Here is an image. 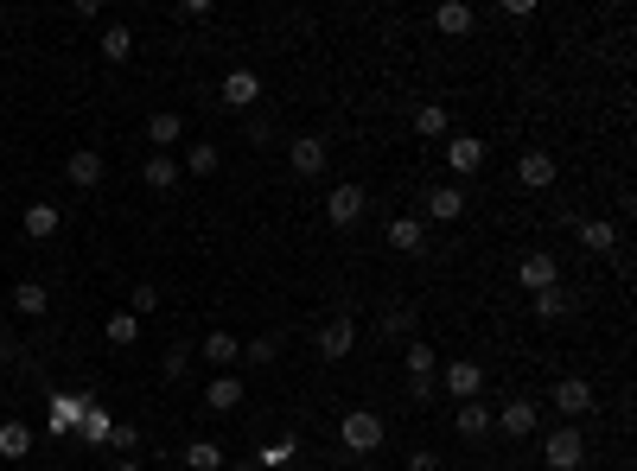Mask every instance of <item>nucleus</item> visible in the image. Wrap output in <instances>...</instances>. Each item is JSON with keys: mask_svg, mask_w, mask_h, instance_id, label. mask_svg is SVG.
Returning a JSON list of instances; mask_svg holds the SVG:
<instances>
[{"mask_svg": "<svg viewBox=\"0 0 637 471\" xmlns=\"http://www.w3.org/2000/svg\"><path fill=\"white\" fill-rule=\"evenodd\" d=\"M32 452V427L26 421H0V459H26Z\"/></svg>", "mask_w": 637, "mask_h": 471, "instance_id": "nucleus-27", "label": "nucleus"}, {"mask_svg": "<svg viewBox=\"0 0 637 471\" xmlns=\"http://www.w3.org/2000/svg\"><path fill=\"white\" fill-rule=\"evenodd\" d=\"M383 440H389V427H383V414H370V408H351L338 421V446L344 452H376Z\"/></svg>", "mask_w": 637, "mask_h": 471, "instance_id": "nucleus-1", "label": "nucleus"}, {"mask_svg": "<svg viewBox=\"0 0 637 471\" xmlns=\"http://www.w3.org/2000/svg\"><path fill=\"white\" fill-rule=\"evenodd\" d=\"M172 20H185V26H192V20H211V0H179V7H172Z\"/></svg>", "mask_w": 637, "mask_h": 471, "instance_id": "nucleus-40", "label": "nucleus"}, {"mask_svg": "<svg viewBox=\"0 0 637 471\" xmlns=\"http://www.w3.org/2000/svg\"><path fill=\"white\" fill-rule=\"evenodd\" d=\"M198 357L211 363V370H223V376H230L236 363H243V338H236V331H211V338L198 344Z\"/></svg>", "mask_w": 637, "mask_h": 471, "instance_id": "nucleus-13", "label": "nucleus"}, {"mask_svg": "<svg viewBox=\"0 0 637 471\" xmlns=\"http://www.w3.org/2000/svg\"><path fill=\"white\" fill-rule=\"evenodd\" d=\"M325 160H332V147H325L319 134H300V141L287 147V166H294L300 179H313V172H325Z\"/></svg>", "mask_w": 637, "mask_h": 471, "instance_id": "nucleus-14", "label": "nucleus"}, {"mask_svg": "<svg viewBox=\"0 0 637 471\" xmlns=\"http://www.w3.org/2000/svg\"><path fill=\"white\" fill-rule=\"evenodd\" d=\"M96 51H102L109 64H128V58H134V32H128V26H109V32H102V45H96Z\"/></svg>", "mask_w": 637, "mask_h": 471, "instance_id": "nucleus-32", "label": "nucleus"}, {"mask_svg": "<svg viewBox=\"0 0 637 471\" xmlns=\"http://www.w3.org/2000/svg\"><path fill=\"white\" fill-rule=\"evenodd\" d=\"M580 242H587L593 255H612L618 249V223L612 217H580Z\"/></svg>", "mask_w": 637, "mask_h": 471, "instance_id": "nucleus-21", "label": "nucleus"}, {"mask_svg": "<svg viewBox=\"0 0 637 471\" xmlns=\"http://www.w3.org/2000/svg\"><path fill=\"white\" fill-rule=\"evenodd\" d=\"M529 312H536L542 325H555V319H567V293H561V287H542V293H529Z\"/></svg>", "mask_w": 637, "mask_h": 471, "instance_id": "nucleus-28", "label": "nucleus"}, {"mask_svg": "<svg viewBox=\"0 0 637 471\" xmlns=\"http://www.w3.org/2000/svg\"><path fill=\"white\" fill-rule=\"evenodd\" d=\"M185 465H192V471H223L230 459H223L217 440H192V446H185Z\"/></svg>", "mask_w": 637, "mask_h": 471, "instance_id": "nucleus-31", "label": "nucleus"}, {"mask_svg": "<svg viewBox=\"0 0 637 471\" xmlns=\"http://www.w3.org/2000/svg\"><path fill=\"white\" fill-rule=\"evenodd\" d=\"M364 471H376V465H364Z\"/></svg>", "mask_w": 637, "mask_h": 471, "instance_id": "nucleus-46", "label": "nucleus"}, {"mask_svg": "<svg viewBox=\"0 0 637 471\" xmlns=\"http://www.w3.org/2000/svg\"><path fill=\"white\" fill-rule=\"evenodd\" d=\"M294 459H300V440H268L262 452H255V465H262V471H287Z\"/></svg>", "mask_w": 637, "mask_h": 471, "instance_id": "nucleus-30", "label": "nucleus"}, {"mask_svg": "<svg viewBox=\"0 0 637 471\" xmlns=\"http://www.w3.org/2000/svg\"><path fill=\"white\" fill-rule=\"evenodd\" d=\"M45 306H51V293H45L39 281H20V287H13V312H26V319H39Z\"/></svg>", "mask_w": 637, "mask_h": 471, "instance_id": "nucleus-33", "label": "nucleus"}, {"mask_svg": "<svg viewBox=\"0 0 637 471\" xmlns=\"http://www.w3.org/2000/svg\"><path fill=\"white\" fill-rule=\"evenodd\" d=\"M160 370H166V382H185V370H192V344H172Z\"/></svg>", "mask_w": 637, "mask_h": 471, "instance_id": "nucleus-38", "label": "nucleus"}, {"mask_svg": "<svg viewBox=\"0 0 637 471\" xmlns=\"http://www.w3.org/2000/svg\"><path fill=\"white\" fill-rule=\"evenodd\" d=\"M383 338H415V306H389L383 312Z\"/></svg>", "mask_w": 637, "mask_h": 471, "instance_id": "nucleus-36", "label": "nucleus"}, {"mask_svg": "<svg viewBox=\"0 0 637 471\" xmlns=\"http://www.w3.org/2000/svg\"><path fill=\"white\" fill-rule=\"evenodd\" d=\"M478 166H485V141H478V134H446V172L472 179Z\"/></svg>", "mask_w": 637, "mask_h": 471, "instance_id": "nucleus-9", "label": "nucleus"}, {"mask_svg": "<svg viewBox=\"0 0 637 471\" xmlns=\"http://www.w3.org/2000/svg\"><path fill=\"white\" fill-rule=\"evenodd\" d=\"M383 236H389V249H395V255H421L427 223H421V217H389V230H383Z\"/></svg>", "mask_w": 637, "mask_h": 471, "instance_id": "nucleus-18", "label": "nucleus"}, {"mask_svg": "<svg viewBox=\"0 0 637 471\" xmlns=\"http://www.w3.org/2000/svg\"><path fill=\"white\" fill-rule=\"evenodd\" d=\"M516 281H523L529 293H542V287H561V261L548 255V249H536V255H523V261H516Z\"/></svg>", "mask_w": 637, "mask_h": 471, "instance_id": "nucleus-11", "label": "nucleus"}, {"mask_svg": "<svg viewBox=\"0 0 637 471\" xmlns=\"http://www.w3.org/2000/svg\"><path fill=\"white\" fill-rule=\"evenodd\" d=\"M459 217H466V191L459 185H434L421 198V223H459Z\"/></svg>", "mask_w": 637, "mask_h": 471, "instance_id": "nucleus-8", "label": "nucleus"}, {"mask_svg": "<svg viewBox=\"0 0 637 471\" xmlns=\"http://www.w3.org/2000/svg\"><path fill=\"white\" fill-rule=\"evenodd\" d=\"M402 363H408V376H434L440 370V351H434V344H421V338H408L402 344Z\"/></svg>", "mask_w": 637, "mask_h": 471, "instance_id": "nucleus-26", "label": "nucleus"}, {"mask_svg": "<svg viewBox=\"0 0 637 471\" xmlns=\"http://www.w3.org/2000/svg\"><path fill=\"white\" fill-rule=\"evenodd\" d=\"M351 351H357V325H351V312L325 319V325H319V357H325V363H344Z\"/></svg>", "mask_w": 637, "mask_h": 471, "instance_id": "nucleus-7", "label": "nucleus"}, {"mask_svg": "<svg viewBox=\"0 0 637 471\" xmlns=\"http://www.w3.org/2000/svg\"><path fill=\"white\" fill-rule=\"evenodd\" d=\"M408 395H415V401H434L440 382H434V376H408Z\"/></svg>", "mask_w": 637, "mask_h": 471, "instance_id": "nucleus-41", "label": "nucleus"}, {"mask_svg": "<svg viewBox=\"0 0 637 471\" xmlns=\"http://www.w3.org/2000/svg\"><path fill=\"white\" fill-rule=\"evenodd\" d=\"M147 141H153V147H179V141H185V115H172V109L147 115Z\"/></svg>", "mask_w": 637, "mask_h": 471, "instance_id": "nucleus-23", "label": "nucleus"}, {"mask_svg": "<svg viewBox=\"0 0 637 471\" xmlns=\"http://www.w3.org/2000/svg\"><path fill=\"white\" fill-rule=\"evenodd\" d=\"M102 338H109V344H115V351H128V344H134V338H141V319H134V312H115V319H109V325H102Z\"/></svg>", "mask_w": 637, "mask_h": 471, "instance_id": "nucleus-34", "label": "nucleus"}, {"mask_svg": "<svg viewBox=\"0 0 637 471\" xmlns=\"http://www.w3.org/2000/svg\"><path fill=\"white\" fill-rule=\"evenodd\" d=\"M223 471H262V465H255V459H243V465H223Z\"/></svg>", "mask_w": 637, "mask_h": 471, "instance_id": "nucleus-45", "label": "nucleus"}, {"mask_svg": "<svg viewBox=\"0 0 637 471\" xmlns=\"http://www.w3.org/2000/svg\"><path fill=\"white\" fill-rule=\"evenodd\" d=\"M408 471H440V452H427V446L408 452Z\"/></svg>", "mask_w": 637, "mask_h": 471, "instance_id": "nucleus-42", "label": "nucleus"}, {"mask_svg": "<svg viewBox=\"0 0 637 471\" xmlns=\"http://www.w3.org/2000/svg\"><path fill=\"white\" fill-rule=\"evenodd\" d=\"M153 306H160V287H153V281H141V287L128 293V312H134V319H147Z\"/></svg>", "mask_w": 637, "mask_h": 471, "instance_id": "nucleus-39", "label": "nucleus"}, {"mask_svg": "<svg viewBox=\"0 0 637 471\" xmlns=\"http://www.w3.org/2000/svg\"><path fill=\"white\" fill-rule=\"evenodd\" d=\"M453 427H459V440H491V408H485V401H459V408H453Z\"/></svg>", "mask_w": 637, "mask_h": 471, "instance_id": "nucleus-15", "label": "nucleus"}, {"mask_svg": "<svg viewBox=\"0 0 637 471\" xmlns=\"http://www.w3.org/2000/svg\"><path fill=\"white\" fill-rule=\"evenodd\" d=\"M364 211H370V191L364 185H332V191H325V223H332V230L364 223Z\"/></svg>", "mask_w": 637, "mask_h": 471, "instance_id": "nucleus-5", "label": "nucleus"}, {"mask_svg": "<svg viewBox=\"0 0 637 471\" xmlns=\"http://www.w3.org/2000/svg\"><path fill=\"white\" fill-rule=\"evenodd\" d=\"M109 427H115V414L109 408H83V421H77V440H90V446H109Z\"/></svg>", "mask_w": 637, "mask_h": 471, "instance_id": "nucleus-24", "label": "nucleus"}, {"mask_svg": "<svg viewBox=\"0 0 637 471\" xmlns=\"http://www.w3.org/2000/svg\"><path fill=\"white\" fill-rule=\"evenodd\" d=\"M64 179L90 191V185L102 179V153H90V147H83V153H71V160H64Z\"/></svg>", "mask_w": 637, "mask_h": 471, "instance_id": "nucleus-25", "label": "nucleus"}, {"mask_svg": "<svg viewBox=\"0 0 637 471\" xmlns=\"http://www.w3.org/2000/svg\"><path fill=\"white\" fill-rule=\"evenodd\" d=\"M204 408H211V414H236V408H243V376H217L211 389H204Z\"/></svg>", "mask_w": 637, "mask_h": 471, "instance_id": "nucleus-20", "label": "nucleus"}, {"mask_svg": "<svg viewBox=\"0 0 637 471\" xmlns=\"http://www.w3.org/2000/svg\"><path fill=\"white\" fill-rule=\"evenodd\" d=\"M516 179H523L529 191H548V185L561 179V160H555V153H542V147H529L523 160H516Z\"/></svg>", "mask_w": 637, "mask_h": 471, "instance_id": "nucleus-12", "label": "nucleus"}, {"mask_svg": "<svg viewBox=\"0 0 637 471\" xmlns=\"http://www.w3.org/2000/svg\"><path fill=\"white\" fill-rule=\"evenodd\" d=\"M134 446H141V427L115 421V427H109V452H115V459H134Z\"/></svg>", "mask_w": 637, "mask_h": 471, "instance_id": "nucleus-37", "label": "nucleus"}, {"mask_svg": "<svg viewBox=\"0 0 637 471\" xmlns=\"http://www.w3.org/2000/svg\"><path fill=\"white\" fill-rule=\"evenodd\" d=\"M141 179H147V191H172V185H179V160H172V153H147Z\"/></svg>", "mask_w": 637, "mask_h": 471, "instance_id": "nucleus-22", "label": "nucleus"}, {"mask_svg": "<svg viewBox=\"0 0 637 471\" xmlns=\"http://www.w3.org/2000/svg\"><path fill=\"white\" fill-rule=\"evenodd\" d=\"M434 26L446 32V39H466V32L478 26V7H466V0H440V7H434Z\"/></svg>", "mask_w": 637, "mask_h": 471, "instance_id": "nucleus-16", "label": "nucleus"}, {"mask_svg": "<svg viewBox=\"0 0 637 471\" xmlns=\"http://www.w3.org/2000/svg\"><path fill=\"white\" fill-rule=\"evenodd\" d=\"M115 471H147V465L141 459H115Z\"/></svg>", "mask_w": 637, "mask_h": 471, "instance_id": "nucleus-44", "label": "nucleus"}, {"mask_svg": "<svg viewBox=\"0 0 637 471\" xmlns=\"http://www.w3.org/2000/svg\"><path fill=\"white\" fill-rule=\"evenodd\" d=\"M580 459H587V440H580L574 427H555V433H548V446H542V465H548V471H580Z\"/></svg>", "mask_w": 637, "mask_h": 471, "instance_id": "nucleus-6", "label": "nucleus"}, {"mask_svg": "<svg viewBox=\"0 0 637 471\" xmlns=\"http://www.w3.org/2000/svg\"><path fill=\"white\" fill-rule=\"evenodd\" d=\"M223 166V153L211 147V141H198L192 153H185V160H179V172H192V179H211V172Z\"/></svg>", "mask_w": 637, "mask_h": 471, "instance_id": "nucleus-29", "label": "nucleus"}, {"mask_svg": "<svg viewBox=\"0 0 637 471\" xmlns=\"http://www.w3.org/2000/svg\"><path fill=\"white\" fill-rule=\"evenodd\" d=\"M548 408L567 414V421H587V414L599 408V389H593L587 376H561L555 389H548Z\"/></svg>", "mask_w": 637, "mask_h": 471, "instance_id": "nucleus-3", "label": "nucleus"}, {"mask_svg": "<svg viewBox=\"0 0 637 471\" xmlns=\"http://www.w3.org/2000/svg\"><path fill=\"white\" fill-rule=\"evenodd\" d=\"M262 102V77L255 71H230L223 77V109H255Z\"/></svg>", "mask_w": 637, "mask_h": 471, "instance_id": "nucleus-17", "label": "nucleus"}, {"mask_svg": "<svg viewBox=\"0 0 637 471\" xmlns=\"http://www.w3.org/2000/svg\"><path fill=\"white\" fill-rule=\"evenodd\" d=\"M20 223H26V236H32V242H51V236L64 230V211L39 198V204H26V217H20Z\"/></svg>", "mask_w": 637, "mask_h": 471, "instance_id": "nucleus-19", "label": "nucleus"}, {"mask_svg": "<svg viewBox=\"0 0 637 471\" xmlns=\"http://www.w3.org/2000/svg\"><path fill=\"white\" fill-rule=\"evenodd\" d=\"M434 382H440V395H446V401H478V395H485V363L453 357L446 370H434Z\"/></svg>", "mask_w": 637, "mask_h": 471, "instance_id": "nucleus-2", "label": "nucleus"}, {"mask_svg": "<svg viewBox=\"0 0 637 471\" xmlns=\"http://www.w3.org/2000/svg\"><path fill=\"white\" fill-rule=\"evenodd\" d=\"M415 134L440 141V134H446V102H421V109H415Z\"/></svg>", "mask_w": 637, "mask_h": 471, "instance_id": "nucleus-35", "label": "nucleus"}, {"mask_svg": "<svg viewBox=\"0 0 637 471\" xmlns=\"http://www.w3.org/2000/svg\"><path fill=\"white\" fill-rule=\"evenodd\" d=\"M243 363H274V344H268V338H255L249 351H243Z\"/></svg>", "mask_w": 637, "mask_h": 471, "instance_id": "nucleus-43", "label": "nucleus"}, {"mask_svg": "<svg viewBox=\"0 0 637 471\" xmlns=\"http://www.w3.org/2000/svg\"><path fill=\"white\" fill-rule=\"evenodd\" d=\"M45 408H51V414H45V427H51V433H58V440H64V433H77L83 408H90V395H71V389H58V395L45 401Z\"/></svg>", "mask_w": 637, "mask_h": 471, "instance_id": "nucleus-10", "label": "nucleus"}, {"mask_svg": "<svg viewBox=\"0 0 637 471\" xmlns=\"http://www.w3.org/2000/svg\"><path fill=\"white\" fill-rule=\"evenodd\" d=\"M491 433H504V440H529V433L542 427V401H529V395H510L504 408H491Z\"/></svg>", "mask_w": 637, "mask_h": 471, "instance_id": "nucleus-4", "label": "nucleus"}]
</instances>
